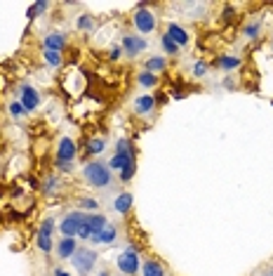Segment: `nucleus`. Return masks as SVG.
<instances>
[{
	"label": "nucleus",
	"instance_id": "1",
	"mask_svg": "<svg viewBox=\"0 0 273 276\" xmlns=\"http://www.w3.org/2000/svg\"><path fill=\"white\" fill-rule=\"evenodd\" d=\"M130 166H136L134 163V149H132V142L130 139H118L116 144V153H113V159L109 161V170H127Z\"/></svg>",
	"mask_w": 273,
	"mask_h": 276
},
{
	"label": "nucleus",
	"instance_id": "2",
	"mask_svg": "<svg viewBox=\"0 0 273 276\" xmlns=\"http://www.w3.org/2000/svg\"><path fill=\"white\" fill-rule=\"evenodd\" d=\"M82 173H85V180H87V184L95 186V189H106V186L111 184V170H109V166H104V163H99V161H92V163H87Z\"/></svg>",
	"mask_w": 273,
	"mask_h": 276
},
{
	"label": "nucleus",
	"instance_id": "3",
	"mask_svg": "<svg viewBox=\"0 0 273 276\" xmlns=\"http://www.w3.org/2000/svg\"><path fill=\"white\" fill-rule=\"evenodd\" d=\"M73 267H75V271L80 276H87L89 271L95 269V262H97V253L95 250H89V248H78L73 253Z\"/></svg>",
	"mask_w": 273,
	"mask_h": 276
},
{
	"label": "nucleus",
	"instance_id": "4",
	"mask_svg": "<svg viewBox=\"0 0 273 276\" xmlns=\"http://www.w3.org/2000/svg\"><path fill=\"white\" fill-rule=\"evenodd\" d=\"M85 217H87V215H82V210H73V213H68L66 217L62 220V224H59L62 234L75 239V236H78V231H80V227L85 224Z\"/></svg>",
	"mask_w": 273,
	"mask_h": 276
},
{
	"label": "nucleus",
	"instance_id": "5",
	"mask_svg": "<svg viewBox=\"0 0 273 276\" xmlns=\"http://www.w3.org/2000/svg\"><path fill=\"white\" fill-rule=\"evenodd\" d=\"M118 269L123 271L125 276H134L139 271V253L134 248H127L123 255H118Z\"/></svg>",
	"mask_w": 273,
	"mask_h": 276
},
{
	"label": "nucleus",
	"instance_id": "6",
	"mask_svg": "<svg viewBox=\"0 0 273 276\" xmlns=\"http://www.w3.org/2000/svg\"><path fill=\"white\" fill-rule=\"evenodd\" d=\"M132 24L139 33H151V31H156V17L146 10V7H139L132 17Z\"/></svg>",
	"mask_w": 273,
	"mask_h": 276
},
{
	"label": "nucleus",
	"instance_id": "7",
	"mask_svg": "<svg viewBox=\"0 0 273 276\" xmlns=\"http://www.w3.org/2000/svg\"><path fill=\"white\" fill-rule=\"evenodd\" d=\"M75 153H78V149H75L73 139L71 137L59 139V146H57V163H68V166H71V161L75 159Z\"/></svg>",
	"mask_w": 273,
	"mask_h": 276
},
{
	"label": "nucleus",
	"instance_id": "8",
	"mask_svg": "<svg viewBox=\"0 0 273 276\" xmlns=\"http://www.w3.org/2000/svg\"><path fill=\"white\" fill-rule=\"evenodd\" d=\"M146 45L149 43L144 41L142 35H123V52L125 55H130V57H136V55H142L144 50H146Z\"/></svg>",
	"mask_w": 273,
	"mask_h": 276
},
{
	"label": "nucleus",
	"instance_id": "9",
	"mask_svg": "<svg viewBox=\"0 0 273 276\" xmlns=\"http://www.w3.org/2000/svg\"><path fill=\"white\" fill-rule=\"evenodd\" d=\"M19 104L24 106V111H35L38 106H40V95H38L31 85H24V88H21Z\"/></svg>",
	"mask_w": 273,
	"mask_h": 276
},
{
	"label": "nucleus",
	"instance_id": "10",
	"mask_svg": "<svg viewBox=\"0 0 273 276\" xmlns=\"http://www.w3.org/2000/svg\"><path fill=\"white\" fill-rule=\"evenodd\" d=\"M109 224V220H106V215H102V213H95V215H87L85 217V224L82 227L89 231V236L92 234H97V231H102L104 227Z\"/></svg>",
	"mask_w": 273,
	"mask_h": 276
},
{
	"label": "nucleus",
	"instance_id": "11",
	"mask_svg": "<svg viewBox=\"0 0 273 276\" xmlns=\"http://www.w3.org/2000/svg\"><path fill=\"white\" fill-rule=\"evenodd\" d=\"M75 250H78V243H75V239H71V236H64L62 241L57 243V255L62 257V260H66V257H73Z\"/></svg>",
	"mask_w": 273,
	"mask_h": 276
},
{
	"label": "nucleus",
	"instance_id": "12",
	"mask_svg": "<svg viewBox=\"0 0 273 276\" xmlns=\"http://www.w3.org/2000/svg\"><path fill=\"white\" fill-rule=\"evenodd\" d=\"M118 236V229L113 227V224H106V227L102 229V231H97V234H92L89 239L95 243H113V239Z\"/></svg>",
	"mask_w": 273,
	"mask_h": 276
},
{
	"label": "nucleus",
	"instance_id": "13",
	"mask_svg": "<svg viewBox=\"0 0 273 276\" xmlns=\"http://www.w3.org/2000/svg\"><path fill=\"white\" fill-rule=\"evenodd\" d=\"M153 106H156V99H153L151 95H142V97H136V99H134V111H136V113H142V116L151 113Z\"/></svg>",
	"mask_w": 273,
	"mask_h": 276
},
{
	"label": "nucleus",
	"instance_id": "14",
	"mask_svg": "<svg viewBox=\"0 0 273 276\" xmlns=\"http://www.w3.org/2000/svg\"><path fill=\"white\" fill-rule=\"evenodd\" d=\"M45 50H52V52H62L64 45H66V38H64L62 33H50L45 35Z\"/></svg>",
	"mask_w": 273,
	"mask_h": 276
},
{
	"label": "nucleus",
	"instance_id": "15",
	"mask_svg": "<svg viewBox=\"0 0 273 276\" xmlns=\"http://www.w3.org/2000/svg\"><path fill=\"white\" fill-rule=\"evenodd\" d=\"M167 35H170L172 41L177 43L179 48L189 43V33H186V31H184L181 26H179V24H170V26H167Z\"/></svg>",
	"mask_w": 273,
	"mask_h": 276
},
{
	"label": "nucleus",
	"instance_id": "16",
	"mask_svg": "<svg viewBox=\"0 0 273 276\" xmlns=\"http://www.w3.org/2000/svg\"><path fill=\"white\" fill-rule=\"evenodd\" d=\"M132 193L130 191H125V193H120V196H118L116 201H113V208H116V213H120V215H125L127 213V210H130L132 208Z\"/></svg>",
	"mask_w": 273,
	"mask_h": 276
},
{
	"label": "nucleus",
	"instance_id": "17",
	"mask_svg": "<svg viewBox=\"0 0 273 276\" xmlns=\"http://www.w3.org/2000/svg\"><path fill=\"white\" fill-rule=\"evenodd\" d=\"M167 69V62H165L163 57H151V59H146V71H151V73H160V71Z\"/></svg>",
	"mask_w": 273,
	"mask_h": 276
},
{
	"label": "nucleus",
	"instance_id": "18",
	"mask_svg": "<svg viewBox=\"0 0 273 276\" xmlns=\"http://www.w3.org/2000/svg\"><path fill=\"white\" fill-rule=\"evenodd\" d=\"M142 271H144V276H165V269L160 267V262H156V260H149V262H144Z\"/></svg>",
	"mask_w": 273,
	"mask_h": 276
},
{
	"label": "nucleus",
	"instance_id": "19",
	"mask_svg": "<svg viewBox=\"0 0 273 276\" xmlns=\"http://www.w3.org/2000/svg\"><path fill=\"white\" fill-rule=\"evenodd\" d=\"M217 66H219V69H224V71L238 69L240 59H238V57H231V55H221V57H219V62H217Z\"/></svg>",
	"mask_w": 273,
	"mask_h": 276
},
{
	"label": "nucleus",
	"instance_id": "20",
	"mask_svg": "<svg viewBox=\"0 0 273 276\" xmlns=\"http://www.w3.org/2000/svg\"><path fill=\"white\" fill-rule=\"evenodd\" d=\"M136 81H139V85H144V88H156L158 85V76L151 73V71H142V73L136 76Z\"/></svg>",
	"mask_w": 273,
	"mask_h": 276
},
{
	"label": "nucleus",
	"instance_id": "21",
	"mask_svg": "<svg viewBox=\"0 0 273 276\" xmlns=\"http://www.w3.org/2000/svg\"><path fill=\"white\" fill-rule=\"evenodd\" d=\"M38 248H40L42 253H50V250H52V234H50V231H42L40 229V234H38Z\"/></svg>",
	"mask_w": 273,
	"mask_h": 276
},
{
	"label": "nucleus",
	"instance_id": "22",
	"mask_svg": "<svg viewBox=\"0 0 273 276\" xmlns=\"http://www.w3.org/2000/svg\"><path fill=\"white\" fill-rule=\"evenodd\" d=\"M48 7H50V3H42V0H38V3H33V5L28 7L26 17H28V19H35V17H38V14H40V12H45Z\"/></svg>",
	"mask_w": 273,
	"mask_h": 276
},
{
	"label": "nucleus",
	"instance_id": "23",
	"mask_svg": "<svg viewBox=\"0 0 273 276\" xmlns=\"http://www.w3.org/2000/svg\"><path fill=\"white\" fill-rule=\"evenodd\" d=\"M104 146H106V142H104L102 137H95V139H89L87 151L92 153V156H97V153H102V151H104Z\"/></svg>",
	"mask_w": 273,
	"mask_h": 276
},
{
	"label": "nucleus",
	"instance_id": "24",
	"mask_svg": "<svg viewBox=\"0 0 273 276\" xmlns=\"http://www.w3.org/2000/svg\"><path fill=\"white\" fill-rule=\"evenodd\" d=\"M163 50L167 52V55H177V52H179V45L172 41L170 35L165 33V35H163Z\"/></svg>",
	"mask_w": 273,
	"mask_h": 276
},
{
	"label": "nucleus",
	"instance_id": "25",
	"mask_svg": "<svg viewBox=\"0 0 273 276\" xmlns=\"http://www.w3.org/2000/svg\"><path fill=\"white\" fill-rule=\"evenodd\" d=\"M45 62L50 64V66H62V55L59 52H52V50H45Z\"/></svg>",
	"mask_w": 273,
	"mask_h": 276
},
{
	"label": "nucleus",
	"instance_id": "26",
	"mask_svg": "<svg viewBox=\"0 0 273 276\" xmlns=\"http://www.w3.org/2000/svg\"><path fill=\"white\" fill-rule=\"evenodd\" d=\"M243 33H245V38H250V41H254V38H259V24H257V21H252V24H247Z\"/></svg>",
	"mask_w": 273,
	"mask_h": 276
},
{
	"label": "nucleus",
	"instance_id": "27",
	"mask_svg": "<svg viewBox=\"0 0 273 276\" xmlns=\"http://www.w3.org/2000/svg\"><path fill=\"white\" fill-rule=\"evenodd\" d=\"M78 206H80V210H97L99 203H97L95 199H80L78 201Z\"/></svg>",
	"mask_w": 273,
	"mask_h": 276
},
{
	"label": "nucleus",
	"instance_id": "28",
	"mask_svg": "<svg viewBox=\"0 0 273 276\" xmlns=\"http://www.w3.org/2000/svg\"><path fill=\"white\" fill-rule=\"evenodd\" d=\"M78 28H82V31H89V28H92V17H87V14L78 17Z\"/></svg>",
	"mask_w": 273,
	"mask_h": 276
},
{
	"label": "nucleus",
	"instance_id": "29",
	"mask_svg": "<svg viewBox=\"0 0 273 276\" xmlns=\"http://www.w3.org/2000/svg\"><path fill=\"white\" fill-rule=\"evenodd\" d=\"M205 73H207V64L196 62V66H193V76H196V78H203Z\"/></svg>",
	"mask_w": 273,
	"mask_h": 276
},
{
	"label": "nucleus",
	"instance_id": "30",
	"mask_svg": "<svg viewBox=\"0 0 273 276\" xmlns=\"http://www.w3.org/2000/svg\"><path fill=\"white\" fill-rule=\"evenodd\" d=\"M134 173H136V166H130L127 170H123V173H120V180H123V182H130L132 177H134Z\"/></svg>",
	"mask_w": 273,
	"mask_h": 276
},
{
	"label": "nucleus",
	"instance_id": "31",
	"mask_svg": "<svg viewBox=\"0 0 273 276\" xmlns=\"http://www.w3.org/2000/svg\"><path fill=\"white\" fill-rule=\"evenodd\" d=\"M10 113L17 118V116H21V113H26V111H24V106H21L19 102H14V104H10Z\"/></svg>",
	"mask_w": 273,
	"mask_h": 276
},
{
	"label": "nucleus",
	"instance_id": "32",
	"mask_svg": "<svg viewBox=\"0 0 273 276\" xmlns=\"http://www.w3.org/2000/svg\"><path fill=\"white\" fill-rule=\"evenodd\" d=\"M109 57H111V59H120V57H123V48H120V45H118V48H113L109 52Z\"/></svg>",
	"mask_w": 273,
	"mask_h": 276
},
{
	"label": "nucleus",
	"instance_id": "33",
	"mask_svg": "<svg viewBox=\"0 0 273 276\" xmlns=\"http://www.w3.org/2000/svg\"><path fill=\"white\" fill-rule=\"evenodd\" d=\"M40 229H42V231H50V234H52V229H55V222H52V220H42Z\"/></svg>",
	"mask_w": 273,
	"mask_h": 276
},
{
	"label": "nucleus",
	"instance_id": "34",
	"mask_svg": "<svg viewBox=\"0 0 273 276\" xmlns=\"http://www.w3.org/2000/svg\"><path fill=\"white\" fill-rule=\"evenodd\" d=\"M57 184H59V180H48V184H45V191H55Z\"/></svg>",
	"mask_w": 273,
	"mask_h": 276
},
{
	"label": "nucleus",
	"instance_id": "35",
	"mask_svg": "<svg viewBox=\"0 0 273 276\" xmlns=\"http://www.w3.org/2000/svg\"><path fill=\"white\" fill-rule=\"evenodd\" d=\"M55 276H68L64 269H55Z\"/></svg>",
	"mask_w": 273,
	"mask_h": 276
},
{
	"label": "nucleus",
	"instance_id": "36",
	"mask_svg": "<svg viewBox=\"0 0 273 276\" xmlns=\"http://www.w3.org/2000/svg\"><path fill=\"white\" fill-rule=\"evenodd\" d=\"M99 276H109V271H102V274H99Z\"/></svg>",
	"mask_w": 273,
	"mask_h": 276
}]
</instances>
